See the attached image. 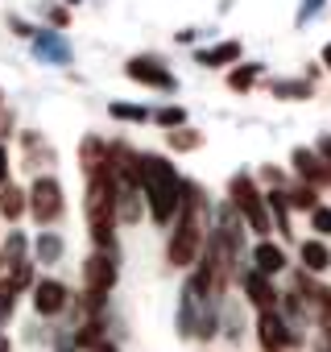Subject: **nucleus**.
I'll list each match as a JSON object with an SVG mask.
<instances>
[{
    "instance_id": "31",
    "label": "nucleus",
    "mask_w": 331,
    "mask_h": 352,
    "mask_svg": "<svg viewBox=\"0 0 331 352\" xmlns=\"http://www.w3.org/2000/svg\"><path fill=\"white\" fill-rule=\"evenodd\" d=\"M323 67H327V71H331V42H327V46H323Z\"/></svg>"
},
{
    "instance_id": "27",
    "label": "nucleus",
    "mask_w": 331,
    "mask_h": 352,
    "mask_svg": "<svg viewBox=\"0 0 331 352\" xmlns=\"http://www.w3.org/2000/svg\"><path fill=\"white\" fill-rule=\"evenodd\" d=\"M315 153L323 157V166H327V174H331V137H319V145H315Z\"/></svg>"
},
{
    "instance_id": "6",
    "label": "nucleus",
    "mask_w": 331,
    "mask_h": 352,
    "mask_svg": "<svg viewBox=\"0 0 331 352\" xmlns=\"http://www.w3.org/2000/svg\"><path fill=\"white\" fill-rule=\"evenodd\" d=\"M67 307H71V290H67L58 278L34 282V311H38L42 319H54V315H62Z\"/></svg>"
},
{
    "instance_id": "3",
    "label": "nucleus",
    "mask_w": 331,
    "mask_h": 352,
    "mask_svg": "<svg viewBox=\"0 0 331 352\" xmlns=\"http://www.w3.org/2000/svg\"><path fill=\"white\" fill-rule=\"evenodd\" d=\"M25 208H30V216L38 220V224H54V220H62V183L54 179V174H42V179H34V187H30V195H25Z\"/></svg>"
},
{
    "instance_id": "33",
    "label": "nucleus",
    "mask_w": 331,
    "mask_h": 352,
    "mask_svg": "<svg viewBox=\"0 0 331 352\" xmlns=\"http://www.w3.org/2000/svg\"><path fill=\"white\" fill-rule=\"evenodd\" d=\"M67 5H79V0H67Z\"/></svg>"
},
{
    "instance_id": "2",
    "label": "nucleus",
    "mask_w": 331,
    "mask_h": 352,
    "mask_svg": "<svg viewBox=\"0 0 331 352\" xmlns=\"http://www.w3.org/2000/svg\"><path fill=\"white\" fill-rule=\"evenodd\" d=\"M228 191H232V212H240V216H244V224H249V228H253L261 241H269V232H273V220H269L265 195L257 191L253 174H236V179L228 183Z\"/></svg>"
},
{
    "instance_id": "20",
    "label": "nucleus",
    "mask_w": 331,
    "mask_h": 352,
    "mask_svg": "<svg viewBox=\"0 0 331 352\" xmlns=\"http://www.w3.org/2000/svg\"><path fill=\"white\" fill-rule=\"evenodd\" d=\"M273 96H282V100H306V96H310V83H298V79L273 83Z\"/></svg>"
},
{
    "instance_id": "26",
    "label": "nucleus",
    "mask_w": 331,
    "mask_h": 352,
    "mask_svg": "<svg viewBox=\"0 0 331 352\" xmlns=\"http://www.w3.org/2000/svg\"><path fill=\"white\" fill-rule=\"evenodd\" d=\"M319 9H323V0H302V9H298V25H302V21H310Z\"/></svg>"
},
{
    "instance_id": "10",
    "label": "nucleus",
    "mask_w": 331,
    "mask_h": 352,
    "mask_svg": "<svg viewBox=\"0 0 331 352\" xmlns=\"http://www.w3.org/2000/svg\"><path fill=\"white\" fill-rule=\"evenodd\" d=\"M290 261H286V249L282 245H273V241H257V249H253V270L257 274H265V278H273V274H282Z\"/></svg>"
},
{
    "instance_id": "16",
    "label": "nucleus",
    "mask_w": 331,
    "mask_h": 352,
    "mask_svg": "<svg viewBox=\"0 0 331 352\" xmlns=\"http://www.w3.org/2000/svg\"><path fill=\"white\" fill-rule=\"evenodd\" d=\"M257 75H261V63H244V67H236V71L228 75V87H232V91H249V87L257 83Z\"/></svg>"
},
{
    "instance_id": "24",
    "label": "nucleus",
    "mask_w": 331,
    "mask_h": 352,
    "mask_svg": "<svg viewBox=\"0 0 331 352\" xmlns=\"http://www.w3.org/2000/svg\"><path fill=\"white\" fill-rule=\"evenodd\" d=\"M38 50H42V54H50V58H58V63H67V58H71V50H67L58 38H38Z\"/></svg>"
},
{
    "instance_id": "25",
    "label": "nucleus",
    "mask_w": 331,
    "mask_h": 352,
    "mask_svg": "<svg viewBox=\"0 0 331 352\" xmlns=\"http://www.w3.org/2000/svg\"><path fill=\"white\" fill-rule=\"evenodd\" d=\"M108 112H112L116 120H145V116H149V112H145V108H137V104H112Z\"/></svg>"
},
{
    "instance_id": "1",
    "label": "nucleus",
    "mask_w": 331,
    "mask_h": 352,
    "mask_svg": "<svg viewBox=\"0 0 331 352\" xmlns=\"http://www.w3.org/2000/svg\"><path fill=\"white\" fill-rule=\"evenodd\" d=\"M137 191L149 204L153 224H161V228L174 224V216L183 208V179H179V170L170 166V157L137 153Z\"/></svg>"
},
{
    "instance_id": "15",
    "label": "nucleus",
    "mask_w": 331,
    "mask_h": 352,
    "mask_svg": "<svg viewBox=\"0 0 331 352\" xmlns=\"http://www.w3.org/2000/svg\"><path fill=\"white\" fill-rule=\"evenodd\" d=\"M58 257H62V236L58 232H42L38 236V261L42 265H54Z\"/></svg>"
},
{
    "instance_id": "11",
    "label": "nucleus",
    "mask_w": 331,
    "mask_h": 352,
    "mask_svg": "<svg viewBox=\"0 0 331 352\" xmlns=\"http://www.w3.org/2000/svg\"><path fill=\"white\" fill-rule=\"evenodd\" d=\"M298 257H302V265H306V274H327L331 270V249L315 236V241H302V249H298Z\"/></svg>"
},
{
    "instance_id": "4",
    "label": "nucleus",
    "mask_w": 331,
    "mask_h": 352,
    "mask_svg": "<svg viewBox=\"0 0 331 352\" xmlns=\"http://www.w3.org/2000/svg\"><path fill=\"white\" fill-rule=\"evenodd\" d=\"M257 344H261V352H286V348L302 344V336L277 311H261L257 315Z\"/></svg>"
},
{
    "instance_id": "18",
    "label": "nucleus",
    "mask_w": 331,
    "mask_h": 352,
    "mask_svg": "<svg viewBox=\"0 0 331 352\" xmlns=\"http://www.w3.org/2000/svg\"><path fill=\"white\" fill-rule=\"evenodd\" d=\"M170 137V149H179V153H187V149H199L203 145V133H195V129H174V133H166Z\"/></svg>"
},
{
    "instance_id": "22",
    "label": "nucleus",
    "mask_w": 331,
    "mask_h": 352,
    "mask_svg": "<svg viewBox=\"0 0 331 352\" xmlns=\"http://www.w3.org/2000/svg\"><path fill=\"white\" fill-rule=\"evenodd\" d=\"M310 232H319V241H323V236H331V208H323V204H319V208L310 212Z\"/></svg>"
},
{
    "instance_id": "13",
    "label": "nucleus",
    "mask_w": 331,
    "mask_h": 352,
    "mask_svg": "<svg viewBox=\"0 0 331 352\" xmlns=\"http://www.w3.org/2000/svg\"><path fill=\"white\" fill-rule=\"evenodd\" d=\"M240 58V42H220L212 50H199V67H228Z\"/></svg>"
},
{
    "instance_id": "5",
    "label": "nucleus",
    "mask_w": 331,
    "mask_h": 352,
    "mask_svg": "<svg viewBox=\"0 0 331 352\" xmlns=\"http://www.w3.org/2000/svg\"><path fill=\"white\" fill-rule=\"evenodd\" d=\"M116 278H120V270H116V253L95 249V253L83 261V290H91V294H108V290L116 286Z\"/></svg>"
},
{
    "instance_id": "23",
    "label": "nucleus",
    "mask_w": 331,
    "mask_h": 352,
    "mask_svg": "<svg viewBox=\"0 0 331 352\" xmlns=\"http://www.w3.org/2000/svg\"><path fill=\"white\" fill-rule=\"evenodd\" d=\"M153 120H157L161 129H183V124H187V112H183V108H161V112H153Z\"/></svg>"
},
{
    "instance_id": "12",
    "label": "nucleus",
    "mask_w": 331,
    "mask_h": 352,
    "mask_svg": "<svg viewBox=\"0 0 331 352\" xmlns=\"http://www.w3.org/2000/svg\"><path fill=\"white\" fill-rule=\"evenodd\" d=\"M0 216L5 220H21L25 216V191L21 187H13V183L0 187Z\"/></svg>"
},
{
    "instance_id": "29",
    "label": "nucleus",
    "mask_w": 331,
    "mask_h": 352,
    "mask_svg": "<svg viewBox=\"0 0 331 352\" xmlns=\"http://www.w3.org/2000/svg\"><path fill=\"white\" fill-rule=\"evenodd\" d=\"M87 352H120V348H116V344H112V340H95V344H91V348H87Z\"/></svg>"
},
{
    "instance_id": "19",
    "label": "nucleus",
    "mask_w": 331,
    "mask_h": 352,
    "mask_svg": "<svg viewBox=\"0 0 331 352\" xmlns=\"http://www.w3.org/2000/svg\"><path fill=\"white\" fill-rule=\"evenodd\" d=\"M286 204H290V208H302V212H315V208H319V191H315V187H294V191L286 195Z\"/></svg>"
},
{
    "instance_id": "14",
    "label": "nucleus",
    "mask_w": 331,
    "mask_h": 352,
    "mask_svg": "<svg viewBox=\"0 0 331 352\" xmlns=\"http://www.w3.org/2000/svg\"><path fill=\"white\" fill-rule=\"evenodd\" d=\"M265 208L277 216V232L290 236V204H286V191H269V195H265Z\"/></svg>"
},
{
    "instance_id": "8",
    "label": "nucleus",
    "mask_w": 331,
    "mask_h": 352,
    "mask_svg": "<svg viewBox=\"0 0 331 352\" xmlns=\"http://www.w3.org/2000/svg\"><path fill=\"white\" fill-rule=\"evenodd\" d=\"M124 75H128V79H137V83H145V87L174 91V75L166 71L161 63H153V58H133V63L124 67Z\"/></svg>"
},
{
    "instance_id": "32",
    "label": "nucleus",
    "mask_w": 331,
    "mask_h": 352,
    "mask_svg": "<svg viewBox=\"0 0 331 352\" xmlns=\"http://www.w3.org/2000/svg\"><path fill=\"white\" fill-rule=\"evenodd\" d=\"M0 352H9V340H5V336H0Z\"/></svg>"
},
{
    "instance_id": "28",
    "label": "nucleus",
    "mask_w": 331,
    "mask_h": 352,
    "mask_svg": "<svg viewBox=\"0 0 331 352\" xmlns=\"http://www.w3.org/2000/svg\"><path fill=\"white\" fill-rule=\"evenodd\" d=\"M5 183H9V149L0 145V187H5Z\"/></svg>"
},
{
    "instance_id": "9",
    "label": "nucleus",
    "mask_w": 331,
    "mask_h": 352,
    "mask_svg": "<svg viewBox=\"0 0 331 352\" xmlns=\"http://www.w3.org/2000/svg\"><path fill=\"white\" fill-rule=\"evenodd\" d=\"M240 286H244V294H249V302H253L257 311H277V290H273V282H269L265 274L249 270Z\"/></svg>"
},
{
    "instance_id": "17",
    "label": "nucleus",
    "mask_w": 331,
    "mask_h": 352,
    "mask_svg": "<svg viewBox=\"0 0 331 352\" xmlns=\"http://www.w3.org/2000/svg\"><path fill=\"white\" fill-rule=\"evenodd\" d=\"M25 253H30V245H25V232H9V241H5V253H0V261H5V265H17V261H25Z\"/></svg>"
},
{
    "instance_id": "30",
    "label": "nucleus",
    "mask_w": 331,
    "mask_h": 352,
    "mask_svg": "<svg viewBox=\"0 0 331 352\" xmlns=\"http://www.w3.org/2000/svg\"><path fill=\"white\" fill-rule=\"evenodd\" d=\"M315 352H331V340H327V336H323V340H319V344H315Z\"/></svg>"
},
{
    "instance_id": "7",
    "label": "nucleus",
    "mask_w": 331,
    "mask_h": 352,
    "mask_svg": "<svg viewBox=\"0 0 331 352\" xmlns=\"http://www.w3.org/2000/svg\"><path fill=\"white\" fill-rule=\"evenodd\" d=\"M290 162H294V174L302 179V187H315V191H319V187L331 183V174H327V166H323V157H319L315 149H302V145H298V149L290 153Z\"/></svg>"
},
{
    "instance_id": "21",
    "label": "nucleus",
    "mask_w": 331,
    "mask_h": 352,
    "mask_svg": "<svg viewBox=\"0 0 331 352\" xmlns=\"http://www.w3.org/2000/svg\"><path fill=\"white\" fill-rule=\"evenodd\" d=\"M95 340H104V327H100V319H87V323L79 327V336H75V344H79V348H91Z\"/></svg>"
}]
</instances>
